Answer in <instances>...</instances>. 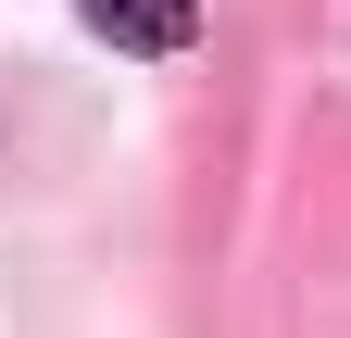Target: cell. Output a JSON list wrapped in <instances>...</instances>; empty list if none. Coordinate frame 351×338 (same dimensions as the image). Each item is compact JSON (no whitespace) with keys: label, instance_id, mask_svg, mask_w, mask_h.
I'll list each match as a JSON object with an SVG mask.
<instances>
[{"label":"cell","instance_id":"1","mask_svg":"<svg viewBox=\"0 0 351 338\" xmlns=\"http://www.w3.org/2000/svg\"><path fill=\"white\" fill-rule=\"evenodd\" d=\"M75 25L113 38V51H138V63H163V51L201 38V0H75Z\"/></svg>","mask_w":351,"mask_h":338}]
</instances>
